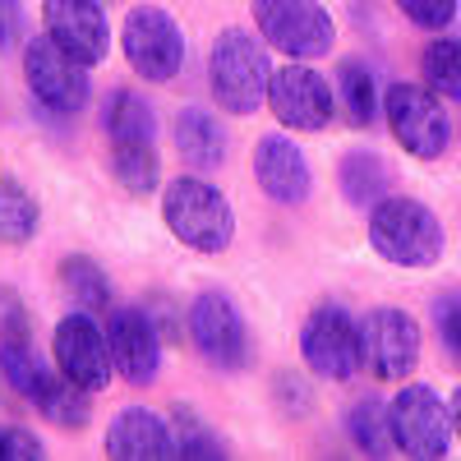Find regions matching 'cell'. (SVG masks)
Returning <instances> with one entry per match:
<instances>
[{"label": "cell", "instance_id": "obj_1", "mask_svg": "<svg viewBox=\"0 0 461 461\" xmlns=\"http://www.w3.org/2000/svg\"><path fill=\"white\" fill-rule=\"evenodd\" d=\"M273 65H267V42L245 28H221L208 51V88L221 111L254 115L267 102Z\"/></svg>", "mask_w": 461, "mask_h": 461}, {"label": "cell", "instance_id": "obj_2", "mask_svg": "<svg viewBox=\"0 0 461 461\" xmlns=\"http://www.w3.org/2000/svg\"><path fill=\"white\" fill-rule=\"evenodd\" d=\"M162 221L180 245L199 249V254H221L236 240L230 199L217 185H208L203 176H176L162 189Z\"/></svg>", "mask_w": 461, "mask_h": 461}, {"label": "cell", "instance_id": "obj_3", "mask_svg": "<svg viewBox=\"0 0 461 461\" xmlns=\"http://www.w3.org/2000/svg\"><path fill=\"white\" fill-rule=\"evenodd\" d=\"M369 245L397 267H434L443 258V221L420 199H383L369 208Z\"/></svg>", "mask_w": 461, "mask_h": 461}, {"label": "cell", "instance_id": "obj_4", "mask_svg": "<svg viewBox=\"0 0 461 461\" xmlns=\"http://www.w3.org/2000/svg\"><path fill=\"white\" fill-rule=\"evenodd\" d=\"M254 28L273 51L291 60H323L332 51V14L319 0H249Z\"/></svg>", "mask_w": 461, "mask_h": 461}, {"label": "cell", "instance_id": "obj_5", "mask_svg": "<svg viewBox=\"0 0 461 461\" xmlns=\"http://www.w3.org/2000/svg\"><path fill=\"white\" fill-rule=\"evenodd\" d=\"M383 115H388L393 139L420 162H434L452 143V121L443 111V97L425 84H393L383 93Z\"/></svg>", "mask_w": 461, "mask_h": 461}, {"label": "cell", "instance_id": "obj_6", "mask_svg": "<svg viewBox=\"0 0 461 461\" xmlns=\"http://www.w3.org/2000/svg\"><path fill=\"white\" fill-rule=\"evenodd\" d=\"M121 47L134 74L148 84H171L185 65V32L162 5H134L121 23Z\"/></svg>", "mask_w": 461, "mask_h": 461}, {"label": "cell", "instance_id": "obj_7", "mask_svg": "<svg viewBox=\"0 0 461 461\" xmlns=\"http://www.w3.org/2000/svg\"><path fill=\"white\" fill-rule=\"evenodd\" d=\"M189 341L194 351L212 365V369H245L254 346H249V328H245V314L240 304L230 300L226 291H203L189 304Z\"/></svg>", "mask_w": 461, "mask_h": 461}, {"label": "cell", "instance_id": "obj_8", "mask_svg": "<svg viewBox=\"0 0 461 461\" xmlns=\"http://www.w3.org/2000/svg\"><path fill=\"white\" fill-rule=\"evenodd\" d=\"M23 79H28V93L37 102H42L47 111H60V115L84 111L88 93H93L88 65L74 60L65 47H56L47 32H37L23 47Z\"/></svg>", "mask_w": 461, "mask_h": 461}, {"label": "cell", "instance_id": "obj_9", "mask_svg": "<svg viewBox=\"0 0 461 461\" xmlns=\"http://www.w3.org/2000/svg\"><path fill=\"white\" fill-rule=\"evenodd\" d=\"M360 365L378 383H402L420 365V328L397 304H378L360 319Z\"/></svg>", "mask_w": 461, "mask_h": 461}, {"label": "cell", "instance_id": "obj_10", "mask_svg": "<svg viewBox=\"0 0 461 461\" xmlns=\"http://www.w3.org/2000/svg\"><path fill=\"white\" fill-rule=\"evenodd\" d=\"M388 415H393L397 452L420 456V461L447 456V447H452V415H447V402L429 388V383H411V388H402L388 402Z\"/></svg>", "mask_w": 461, "mask_h": 461}, {"label": "cell", "instance_id": "obj_11", "mask_svg": "<svg viewBox=\"0 0 461 461\" xmlns=\"http://www.w3.org/2000/svg\"><path fill=\"white\" fill-rule=\"evenodd\" d=\"M300 360L328 383H351L360 374V323L341 304H319L300 328Z\"/></svg>", "mask_w": 461, "mask_h": 461}, {"label": "cell", "instance_id": "obj_12", "mask_svg": "<svg viewBox=\"0 0 461 461\" xmlns=\"http://www.w3.org/2000/svg\"><path fill=\"white\" fill-rule=\"evenodd\" d=\"M51 360H56V369L69 383H79L84 393H102L111 383V374H115L106 328L88 310H74V314H65L56 323V332H51Z\"/></svg>", "mask_w": 461, "mask_h": 461}, {"label": "cell", "instance_id": "obj_13", "mask_svg": "<svg viewBox=\"0 0 461 461\" xmlns=\"http://www.w3.org/2000/svg\"><path fill=\"white\" fill-rule=\"evenodd\" d=\"M267 106L282 121V130H300V134H319L332 115H337V97L332 84L310 65L295 60L273 69V84H267Z\"/></svg>", "mask_w": 461, "mask_h": 461}, {"label": "cell", "instance_id": "obj_14", "mask_svg": "<svg viewBox=\"0 0 461 461\" xmlns=\"http://www.w3.org/2000/svg\"><path fill=\"white\" fill-rule=\"evenodd\" d=\"M106 341H111L115 369H121V378L134 383V388H148V383L162 374V337H158V323H152L139 304H121V310H111Z\"/></svg>", "mask_w": 461, "mask_h": 461}, {"label": "cell", "instance_id": "obj_15", "mask_svg": "<svg viewBox=\"0 0 461 461\" xmlns=\"http://www.w3.org/2000/svg\"><path fill=\"white\" fill-rule=\"evenodd\" d=\"M42 23L51 42L65 47L74 60H84L88 69L102 65L111 51V23H106L102 0H47Z\"/></svg>", "mask_w": 461, "mask_h": 461}, {"label": "cell", "instance_id": "obj_16", "mask_svg": "<svg viewBox=\"0 0 461 461\" xmlns=\"http://www.w3.org/2000/svg\"><path fill=\"white\" fill-rule=\"evenodd\" d=\"M254 180L258 189L273 203H304L314 189V176H310V158H304V148L286 134H263L254 143Z\"/></svg>", "mask_w": 461, "mask_h": 461}, {"label": "cell", "instance_id": "obj_17", "mask_svg": "<svg viewBox=\"0 0 461 461\" xmlns=\"http://www.w3.org/2000/svg\"><path fill=\"white\" fill-rule=\"evenodd\" d=\"M106 456H115V461H167V456H176L171 420L152 415L143 406L121 411L106 425Z\"/></svg>", "mask_w": 461, "mask_h": 461}, {"label": "cell", "instance_id": "obj_18", "mask_svg": "<svg viewBox=\"0 0 461 461\" xmlns=\"http://www.w3.org/2000/svg\"><path fill=\"white\" fill-rule=\"evenodd\" d=\"M19 393H23L37 411H42L51 425H60V429H84L88 415H93L88 393L79 388V383H69L60 369H51L47 360H37V369L23 378Z\"/></svg>", "mask_w": 461, "mask_h": 461}, {"label": "cell", "instance_id": "obj_19", "mask_svg": "<svg viewBox=\"0 0 461 461\" xmlns=\"http://www.w3.org/2000/svg\"><path fill=\"white\" fill-rule=\"evenodd\" d=\"M176 152L185 158L189 171H217L226 162V130L212 111L185 106L176 115Z\"/></svg>", "mask_w": 461, "mask_h": 461}, {"label": "cell", "instance_id": "obj_20", "mask_svg": "<svg viewBox=\"0 0 461 461\" xmlns=\"http://www.w3.org/2000/svg\"><path fill=\"white\" fill-rule=\"evenodd\" d=\"M332 97H337V106L346 115V125H356V130H369L378 121V111H383L378 79H374V69L365 60H341Z\"/></svg>", "mask_w": 461, "mask_h": 461}, {"label": "cell", "instance_id": "obj_21", "mask_svg": "<svg viewBox=\"0 0 461 461\" xmlns=\"http://www.w3.org/2000/svg\"><path fill=\"white\" fill-rule=\"evenodd\" d=\"M337 185H341V194L346 203H356V208H374L388 199V189H393V167L378 158V152H346L341 167H337Z\"/></svg>", "mask_w": 461, "mask_h": 461}, {"label": "cell", "instance_id": "obj_22", "mask_svg": "<svg viewBox=\"0 0 461 461\" xmlns=\"http://www.w3.org/2000/svg\"><path fill=\"white\" fill-rule=\"evenodd\" d=\"M106 139L111 143H158V115L134 88H115L106 97Z\"/></svg>", "mask_w": 461, "mask_h": 461}, {"label": "cell", "instance_id": "obj_23", "mask_svg": "<svg viewBox=\"0 0 461 461\" xmlns=\"http://www.w3.org/2000/svg\"><path fill=\"white\" fill-rule=\"evenodd\" d=\"M111 171L121 180V189H130L134 199L158 194V180H162L158 143H111Z\"/></svg>", "mask_w": 461, "mask_h": 461}, {"label": "cell", "instance_id": "obj_24", "mask_svg": "<svg viewBox=\"0 0 461 461\" xmlns=\"http://www.w3.org/2000/svg\"><path fill=\"white\" fill-rule=\"evenodd\" d=\"M37 226H42V203L14 176H0V245H28Z\"/></svg>", "mask_w": 461, "mask_h": 461}, {"label": "cell", "instance_id": "obj_25", "mask_svg": "<svg viewBox=\"0 0 461 461\" xmlns=\"http://www.w3.org/2000/svg\"><path fill=\"white\" fill-rule=\"evenodd\" d=\"M346 434H351V443L365 456L397 452V443H393V415H388V406H383L378 397H360L351 411H346Z\"/></svg>", "mask_w": 461, "mask_h": 461}, {"label": "cell", "instance_id": "obj_26", "mask_svg": "<svg viewBox=\"0 0 461 461\" xmlns=\"http://www.w3.org/2000/svg\"><path fill=\"white\" fill-rule=\"evenodd\" d=\"M60 286H65V295L79 304V310H111V277L102 273V267L93 263V258H84V254H69L65 263H60Z\"/></svg>", "mask_w": 461, "mask_h": 461}, {"label": "cell", "instance_id": "obj_27", "mask_svg": "<svg viewBox=\"0 0 461 461\" xmlns=\"http://www.w3.org/2000/svg\"><path fill=\"white\" fill-rule=\"evenodd\" d=\"M420 65H425V88L461 106V37H434Z\"/></svg>", "mask_w": 461, "mask_h": 461}, {"label": "cell", "instance_id": "obj_28", "mask_svg": "<svg viewBox=\"0 0 461 461\" xmlns=\"http://www.w3.org/2000/svg\"><path fill=\"white\" fill-rule=\"evenodd\" d=\"M171 434H176V456H226V443L217 438V429L189 406L171 415Z\"/></svg>", "mask_w": 461, "mask_h": 461}, {"label": "cell", "instance_id": "obj_29", "mask_svg": "<svg viewBox=\"0 0 461 461\" xmlns=\"http://www.w3.org/2000/svg\"><path fill=\"white\" fill-rule=\"evenodd\" d=\"M397 10L425 32H438V28H452L456 19V0H397Z\"/></svg>", "mask_w": 461, "mask_h": 461}, {"label": "cell", "instance_id": "obj_30", "mask_svg": "<svg viewBox=\"0 0 461 461\" xmlns=\"http://www.w3.org/2000/svg\"><path fill=\"white\" fill-rule=\"evenodd\" d=\"M438 341H443V351L452 356V365L461 369V295L438 304Z\"/></svg>", "mask_w": 461, "mask_h": 461}, {"label": "cell", "instance_id": "obj_31", "mask_svg": "<svg viewBox=\"0 0 461 461\" xmlns=\"http://www.w3.org/2000/svg\"><path fill=\"white\" fill-rule=\"evenodd\" d=\"M47 447L28 429H0V461H42Z\"/></svg>", "mask_w": 461, "mask_h": 461}, {"label": "cell", "instance_id": "obj_32", "mask_svg": "<svg viewBox=\"0 0 461 461\" xmlns=\"http://www.w3.org/2000/svg\"><path fill=\"white\" fill-rule=\"evenodd\" d=\"M23 37V5L19 0H0V51H14Z\"/></svg>", "mask_w": 461, "mask_h": 461}, {"label": "cell", "instance_id": "obj_33", "mask_svg": "<svg viewBox=\"0 0 461 461\" xmlns=\"http://www.w3.org/2000/svg\"><path fill=\"white\" fill-rule=\"evenodd\" d=\"M447 415H452V434L461 438V388L452 393V402H447Z\"/></svg>", "mask_w": 461, "mask_h": 461}]
</instances>
